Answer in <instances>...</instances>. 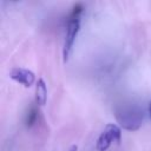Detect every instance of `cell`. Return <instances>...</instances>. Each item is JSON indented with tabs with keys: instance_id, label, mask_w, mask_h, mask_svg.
<instances>
[{
	"instance_id": "1",
	"label": "cell",
	"mask_w": 151,
	"mask_h": 151,
	"mask_svg": "<svg viewBox=\"0 0 151 151\" xmlns=\"http://www.w3.org/2000/svg\"><path fill=\"white\" fill-rule=\"evenodd\" d=\"M116 119L119 125L129 131H137L144 119V110L136 104H124L116 110Z\"/></svg>"
},
{
	"instance_id": "2",
	"label": "cell",
	"mask_w": 151,
	"mask_h": 151,
	"mask_svg": "<svg viewBox=\"0 0 151 151\" xmlns=\"http://www.w3.org/2000/svg\"><path fill=\"white\" fill-rule=\"evenodd\" d=\"M120 138H122L120 127L116 124H107L97 139L96 149L98 151H106L113 143H119Z\"/></svg>"
},
{
	"instance_id": "3",
	"label": "cell",
	"mask_w": 151,
	"mask_h": 151,
	"mask_svg": "<svg viewBox=\"0 0 151 151\" xmlns=\"http://www.w3.org/2000/svg\"><path fill=\"white\" fill-rule=\"evenodd\" d=\"M79 27H80V18L67 19L66 35H65V40H64V47H63V58H64L65 63L68 60V57L72 52L74 40H76L77 34L79 32Z\"/></svg>"
},
{
	"instance_id": "4",
	"label": "cell",
	"mask_w": 151,
	"mask_h": 151,
	"mask_svg": "<svg viewBox=\"0 0 151 151\" xmlns=\"http://www.w3.org/2000/svg\"><path fill=\"white\" fill-rule=\"evenodd\" d=\"M9 77L14 81L24 85L25 87H31L35 83V74L32 71H29L27 68H22V67L12 68Z\"/></svg>"
},
{
	"instance_id": "5",
	"label": "cell",
	"mask_w": 151,
	"mask_h": 151,
	"mask_svg": "<svg viewBox=\"0 0 151 151\" xmlns=\"http://www.w3.org/2000/svg\"><path fill=\"white\" fill-rule=\"evenodd\" d=\"M47 100V87L44 79L39 78L35 83V103L40 106L45 105Z\"/></svg>"
},
{
	"instance_id": "6",
	"label": "cell",
	"mask_w": 151,
	"mask_h": 151,
	"mask_svg": "<svg viewBox=\"0 0 151 151\" xmlns=\"http://www.w3.org/2000/svg\"><path fill=\"white\" fill-rule=\"evenodd\" d=\"M37 118H38V110L35 106H31L26 113V117H25L26 127H32L34 125V123L37 122Z\"/></svg>"
},
{
	"instance_id": "7",
	"label": "cell",
	"mask_w": 151,
	"mask_h": 151,
	"mask_svg": "<svg viewBox=\"0 0 151 151\" xmlns=\"http://www.w3.org/2000/svg\"><path fill=\"white\" fill-rule=\"evenodd\" d=\"M68 151H78V146H77V145H72Z\"/></svg>"
},
{
	"instance_id": "8",
	"label": "cell",
	"mask_w": 151,
	"mask_h": 151,
	"mask_svg": "<svg viewBox=\"0 0 151 151\" xmlns=\"http://www.w3.org/2000/svg\"><path fill=\"white\" fill-rule=\"evenodd\" d=\"M149 113H150V118H151V101L149 104Z\"/></svg>"
}]
</instances>
